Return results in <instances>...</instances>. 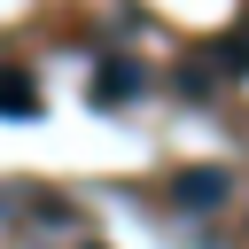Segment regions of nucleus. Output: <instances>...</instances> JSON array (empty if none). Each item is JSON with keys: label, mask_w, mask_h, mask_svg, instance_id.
Listing matches in <instances>:
<instances>
[{"label": "nucleus", "mask_w": 249, "mask_h": 249, "mask_svg": "<svg viewBox=\"0 0 249 249\" xmlns=\"http://www.w3.org/2000/svg\"><path fill=\"white\" fill-rule=\"evenodd\" d=\"M218 70H233V78H241V70H249V39H226V47H218Z\"/></svg>", "instance_id": "nucleus-4"}, {"label": "nucleus", "mask_w": 249, "mask_h": 249, "mask_svg": "<svg viewBox=\"0 0 249 249\" xmlns=\"http://www.w3.org/2000/svg\"><path fill=\"white\" fill-rule=\"evenodd\" d=\"M171 202H179V210H218V202H226V171H218V163L179 171V179H171Z\"/></svg>", "instance_id": "nucleus-1"}, {"label": "nucleus", "mask_w": 249, "mask_h": 249, "mask_svg": "<svg viewBox=\"0 0 249 249\" xmlns=\"http://www.w3.org/2000/svg\"><path fill=\"white\" fill-rule=\"evenodd\" d=\"M132 93H140V70H132V62H101V78H93V101L109 109V101H132Z\"/></svg>", "instance_id": "nucleus-2"}, {"label": "nucleus", "mask_w": 249, "mask_h": 249, "mask_svg": "<svg viewBox=\"0 0 249 249\" xmlns=\"http://www.w3.org/2000/svg\"><path fill=\"white\" fill-rule=\"evenodd\" d=\"M0 109H8V117H39V93H31L23 70H0Z\"/></svg>", "instance_id": "nucleus-3"}]
</instances>
